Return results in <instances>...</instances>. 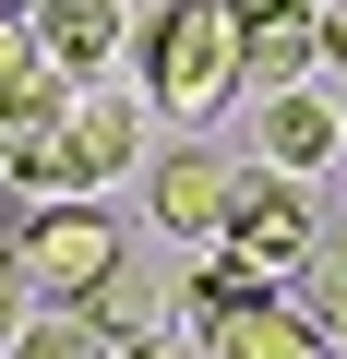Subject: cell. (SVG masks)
<instances>
[{
	"instance_id": "cell-1",
	"label": "cell",
	"mask_w": 347,
	"mask_h": 359,
	"mask_svg": "<svg viewBox=\"0 0 347 359\" xmlns=\"http://www.w3.org/2000/svg\"><path fill=\"white\" fill-rule=\"evenodd\" d=\"M240 96V25L228 0H168L144 25V108H168V132H204Z\"/></svg>"
},
{
	"instance_id": "cell-2",
	"label": "cell",
	"mask_w": 347,
	"mask_h": 359,
	"mask_svg": "<svg viewBox=\"0 0 347 359\" xmlns=\"http://www.w3.org/2000/svg\"><path fill=\"white\" fill-rule=\"evenodd\" d=\"M323 240V204H311V180L299 168H240V192L216 216V252L252 276V287H287V264Z\"/></svg>"
},
{
	"instance_id": "cell-3",
	"label": "cell",
	"mask_w": 347,
	"mask_h": 359,
	"mask_svg": "<svg viewBox=\"0 0 347 359\" xmlns=\"http://www.w3.org/2000/svg\"><path fill=\"white\" fill-rule=\"evenodd\" d=\"M108 252H120V216H108L96 192H36V216L13 228V264H25L36 299H72Z\"/></svg>"
},
{
	"instance_id": "cell-4",
	"label": "cell",
	"mask_w": 347,
	"mask_h": 359,
	"mask_svg": "<svg viewBox=\"0 0 347 359\" xmlns=\"http://www.w3.org/2000/svg\"><path fill=\"white\" fill-rule=\"evenodd\" d=\"M192 347L204 359H335L323 323L287 287H216V299H192Z\"/></svg>"
},
{
	"instance_id": "cell-5",
	"label": "cell",
	"mask_w": 347,
	"mask_h": 359,
	"mask_svg": "<svg viewBox=\"0 0 347 359\" xmlns=\"http://www.w3.org/2000/svg\"><path fill=\"white\" fill-rule=\"evenodd\" d=\"M132 156H144V96L72 84V96H60V192H108Z\"/></svg>"
},
{
	"instance_id": "cell-6",
	"label": "cell",
	"mask_w": 347,
	"mask_h": 359,
	"mask_svg": "<svg viewBox=\"0 0 347 359\" xmlns=\"http://www.w3.org/2000/svg\"><path fill=\"white\" fill-rule=\"evenodd\" d=\"M144 192H156V228L168 240H216V216H228V192H240V156H216V144H168L156 168H144Z\"/></svg>"
},
{
	"instance_id": "cell-7",
	"label": "cell",
	"mask_w": 347,
	"mask_h": 359,
	"mask_svg": "<svg viewBox=\"0 0 347 359\" xmlns=\"http://www.w3.org/2000/svg\"><path fill=\"white\" fill-rule=\"evenodd\" d=\"M25 25H36V48H48V72H72V84H96L108 60H120V0H25Z\"/></svg>"
},
{
	"instance_id": "cell-8",
	"label": "cell",
	"mask_w": 347,
	"mask_h": 359,
	"mask_svg": "<svg viewBox=\"0 0 347 359\" xmlns=\"http://www.w3.org/2000/svg\"><path fill=\"white\" fill-rule=\"evenodd\" d=\"M72 311H84L108 347H120V335H156V323H168V276H156V264H132V240H120V252L72 287Z\"/></svg>"
},
{
	"instance_id": "cell-9",
	"label": "cell",
	"mask_w": 347,
	"mask_h": 359,
	"mask_svg": "<svg viewBox=\"0 0 347 359\" xmlns=\"http://www.w3.org/2000/svg\"><path fill=\"white\" fill-rule=\"evenodd\" d=\"M335 144H347L335 96H311V84H264V156H252V168H299V180H311Z\"/></svg>"
},
{
	"instance_id": "cell-10",
	"label": "cell",
	"mask_w": 347,
	"mask_h": 359,
	"mask_svg": "<svg viewBox=\"0 0 347 359\" xmlns=\"http://www.w3.org/2000/svg\"><path fill=\"white\" fill-rule=\"evenodd\" d=\"M60 96H0V180H25V192H60Z\"/></svg>"
},
{
	"instance_id": "cell-11",
	"label": "cell",
	"mask_w": 347,
	"mask_h": 359,
	"mask_svg": "<svg viewBox=\"0 0 347 359\" xmlns=\"http://www.w3.org/2000/svg\"><path fill=\"white\" fill-rule=\"evenodd\" d=\"M0 359H108V335H96L72 299H48V311H25L13 335H0Z\"/></svg>"
},
{
	"instance_id": "cell-12",
	"label": "cell",
	"mask_w": 347,
	"mask_h": 359,
	"mask_svg": "<svg viewBox=\"0 0 347 359\" xmlns=\"http://www.w3.org/2000/svg\"><path fill=\"white\" fill-rule=\"evenodd\" d=\"M48 84H72V72H48V48H36L25 13H0V96H48Z\"/></svg>"
},
{
	"instance_id": "cell-13",
	"label": "cell",
	"mask_w": 347,
	"mask_h": 359,
	"mask_svg": "<svg viewBox=\"0 0 347 359\" xmlns=\"http://www.w3.org/2000/svg\"><path fill=\"white\" fill-rule=\"evenodd\" d=\"M311 72H347V0H311Z\"/></svg>"
},
{
	"instance_id": "cell-14",
	"label": "cell",
	"mask_w": 347,
	"mask_h": 359,
	"mask_svg": "<svg viewBox=\"0 0 347 359\" xmlns=\"http://www.w3.org/2000/svg\"><path fill=\"white\" fill-rule=\"evenodd\" d=\"M25 311H36V287H25V264H13V240H0V335H13Z\"/></svg>"
},
{
	"instance_id": "cell-15",
	"label": "cell",
	"mask_w": 347,
	"mask_h": 359,
	"mask_svg": "<svg viewBox=\"0 0 347 359\" xmlns=\"http://www.w3.org/2000/svg\"><path fill=\"white\" fill-rule=\"evenodd\" d=\"M108 359H204V347H180V335H168V323H156V335H120Z\"/></svg>"
},
{
	"instance_id": "cell-16",
	"label": "cell",
	"mask_w": 347,
	"mask_h": 359,
	"mask_svg": "<svg viewBox=\"0 0 347 359\" xmlns=\"http://www.w3.org/2000/svg\"><path fill=\"white\" fill-rule=\"evenodd\" d=\"M264 13H299V0H228V25H264Z\"/></svg>"
},
{
	"instance_id": "cell-17",
	"label": "cell",
	"mask_w": 347,
	"mask_h": 359,
	"mask_svg": "<svg viewBox=\"0 0 347 359\" xmlns=\"http://www.w3.org/2000/svg\"><path fill=\"white\" fill-rule=\"evenodd\" d=\"M323 347H335V359H347V299H335V311H323Z\"/></svg>"
},
{
	"instance_id": "cell-18",
	"label": "cell",
	"mask_w": 347,
	"mask_h": 359,
	"mask_svg": "<svg viewBox=\"0 0 347 359\" xmlns=\"http://www.w3.org/2000/svg\"><path fill=\"white\" fill-rule=\"evenodd\" d=\"M0 13H25V0H0Z\"/></svg>"
},
{
	"instance_id": "cell-19",
	"label": "cell",
	"mask_w": 347,
	"mask_h": 359,
	"mask_svg": "<svg viewBox=\"0 0 347 359\" xmlns=\"http://www.w3.org/2000/svg\"><path fill=\"white\" fill-rule=\"evenodd\" d=\"M335 120H347V108H335Z\"/></svg>"
}]
</instances>
